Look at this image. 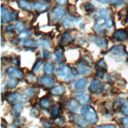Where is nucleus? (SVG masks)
Returning a JSON list of instances; mask_svg holds the SVG:
<instances>
[{
    "instance_id": "c756f323",
    "label": "nucleus",
    "mask_w": 128,
    "mask_h": 128,
    "mask_svg": "<svg viewBox=\"0 0 128 128\" xmlns=\"http://www.w3.org/2000/svg\"><path fill=\"white\" fill-rule=\"evenodd\" d=\"M6 85L9 88H14L18 86V82L16 81V79H14V78H10V79L7 81Z\"/></svg>"
},
{
    "instance_id": "2eb2a0df",
    "label": "nucleus",
    "mask_w": 128,
    "mask_h": 128,
    "mask_svg": "<svg viewBox=\"0 0 128 128\" xmlns=\"http://www.w3.org/2000/svg\"><path fill=\"white\" fill-rule=\"evenodd\" d=\"M70 71H71V69L69 66H63L60 68H58L57 71H56V74L58 77H66L68 76L69 74H70Z\"/></svg>"
},
{
    "instance_id": "9b49d317",
    "label": "nucleus",
    "mask_w": 128,
    "mask_h": 128,
    "mask_svg": "<svg viewBox=\"0 0 128 128\" xmlns=\"http://www.w3.org/2000/svg\"><path fill=\"white\" fill-rule=\"evenodd\" d=\"M90 40L94 42L96 45L101 49H106L108 47V41L105 38L98 37V36H92Z\"/></svg>"
},
{
    "instance_id": "09e8293b",
    "label": "nucleus",
    "mask_w": 128,
    "mask_h": 128,
    "mask_svg": "<svg viewBox=\"0 0 128 128\" xmlns=\"http://www.w3.org/2000/svg\"><path fill=\"white\" fill-rule=\"evenodd\" d=\"M68 0H56V2L60 5H66Z\"/></svg>"
},
{
    "instance_id": "f03ea898",
    "label": "nucleus",
    "mask_w": 128,
    "mask_h": 128,
    "mask_svg": "<svg viewBox=\"0 0 128 128\" xmlns=\"http://www.w3.org/2000/svg\"><path fill=\"white\" fill-rule=\"evenodd\" d=\"M109 54L112 55V56L114 57H118V58H120V57H124L127 56V53L126 52V49L124 48V46L121 45H116L114 47H112L110 51H109Z\"/></svg>"
},
{
    "instance_id": "a19ab883",
    "label": "nucleus",
    "mask_w": 128,
    "mask_h": 128,
    "mask_svg": "<svg viewBox=\"0 0 128 128\" xmlns=\"http://www.w3.org/2000/svg\"><path fill=\"white\" fill-rule=\"evenodd\" d=\"M42 56L44 58H45V60H48V58H50V53L48 50H45V49H44L42 50Z\"/></svg>"
},
{
    "instance_id": "1a4fd4ad",
    "label": "nucleus",
    "mask_w": 128,
    "mask_h": 128,
    "mask_svg": "<svg viewBox=\"0 0 128 128\" xmlns=\"http://www.w3.org/2000/svg\"><path fill=\"white\" fill-rule=\"evenodd\" d=\"M113 39L117 41H125L127 39V33L124 29H118L113 33Z\"/></svg>"
},
{
    "instance_id": "0eeeda50",
    "label": "nucleus",
    "mask_w": 128,
    "mask_h": 128,
    "mask_svg": "<svg viewBox=\"0 0 128 128\" xmlns=\"http://www.w3.org/2000/svg\"><path fill=\"white\" fill-rule=\"evenodd\" d=\"M108 18H104L102 16H100L96 18L95 24H94V30H96L98 32H100L103 31V28L104 26H106V22H107Z\"/></svg>"
},
{
    "instance_id": "72a5a7b5",
    "label": "nucleus",
    "mask_w": 128,
    "mask_h": 128,
    "mask_svg": "<svg viewBox=\"0 0 128 128\" xmlns=\"http://www.w3.org/2000/svg\"><path fill=\"white\" fill-rule=\"evenodd\" d=\"M42 63H43V61H42L41 60H38L36 62L35 65H34L33 67H32V71H33V72H36V71L39 70V69H40V67L41 66Z\"/></svg>"
},
{
    "instance_id": "dca6fc26",
    "label": "nucleus",
    "mask_w": 128,
    "mask_h": 128,
    "mask_svg": "<svg viewBox=\"0 0 128 128\" xmlns=\"http://www.w3.org/2000/svg\"><path fill=\"white\" fill-rule=\"evenodd\" d=\"M18 4L20 8L24 10H32L33 9L32 4L28 0H18Z\"/></svg>"
},
{
    "instance_id": "5fc2aeb1",
    "label": "nucleus",
    "mask_w": 128,
    "mask_h": 128,
    "mask_svg": "<svg viewBox=\"0 0 128 128\" xmlns=\"http://www.w3.org/2000/svg\"><path fill=\"white\" fill-rule=\"evenodd\" d=\"M98 1H99V2H100L101 4L105 5L108 3V1H109V0H98Z\"/></svg>"
},
{
    "instance_id": "2f4dec72",
    "label": "nucleus",
    "mask_w": 128,
    "mask_h": 128,
    "mask_svg": "<svg viewBox=\"0 0 128 128\" xmlns=\"http://www.w3.org/2000/svg\"><path fill=\"white\" fill-rule=\"evenodd\" d=\"M30 35H31L30 31H22L18 35V37L21 38V39H24V40H26V39H28L29 36H30Z\"/></svg>"
},
{
    "instance_id": "9d476101",
    "label": "nucleus",
    "mask_w": 128,
    "mask_h": 128,
    "mask_svg": "<svg viewBox=\"0 0 128 128\" xmlns=\"http://www.w3.org/2000/svg\"><path fill=\"white\" fill-rule=\"evenodd\" d=\"M75 95H76V98L78 101L83 105H86L90 100V96L88 94H87L86 92H81L76 93Z\"/></svg>"
},
{
    "instance_id": "bb28decb",
    "label": "nucleus",
    "mask_w": 128,
    "mask_h": 128,
    "mask_svg": "<svg viewBox=\"0 0 128 128\" xmlns=\"http://www.w3.org/2000/svg\"><path fill=\"white\" fill-rule=\"evenodd\" d=\"M81 7H82V9H84V10L86 12H91L93 10L95 9L94 6L90 3V2H84L81 5Z\"/></svg>"
},
{
    "instance_id": "4468645a",
    "label": "nucleus",
    "mask_w": 128,
    "mask_h": 128,
    "mask_svg": "<svg viewBox=\"0 0 128 128\" xmlns=\"http://www.w3.org/2000/svg\"><path fill=\"white\" fill-rule=\"evenodd\" d=\"M80 18H74V17H72L70 16V14H68L66 16V19L63 21V26H65L66 28H72L74 26V24L75 22H78L79 21Z\"/></svg>"
},
{
    "instance_id": "603ef678",
    "label": "nucleus",
    "mask_w": 128,
    "mask_h": 128,
    "mask_svg": "<svg viewBox=\"0 0 128 128\" xmlns=\"http://www.w3.org/2000/svg\"><path fill=\"white\" fill-rule=\"evenodd\" d=\"M43 126L44 127H45V128H49V127H51V124H49V122H43Z\"/></svg>"
},
{
    "instance_id": "a211bd4d",
    "label": "nucleus",
    "mask_w": 128,
    "mask_h": 128,
    "mask_svg": "<svg viewBox=\"0 0 128 128\" xmlns=\"http://www.w3.org/2000/svg\"><path fill=\"white\" fill-rule=\"evenodd\" d=\"M72 41H73V39H72V36H70V34L67 32H66L62 34L60 44H62V46H66V45H67V44H70Z\"/></svg>"
},
{
    "instance_id": "58836bf2",
    "label": "nucleus",
    "mask_w": 128,
    "mask_h": 128,
    "mask_svg": "<svg viewBox=\"0 0 128 128\" xmlns=\"http://www.w3.org/2000/svg\"><path fill=\"white\" fill-rule=\"evenodd\" d=\"M107 28H112L113 27V21L112 19L109 17L107 18V22H106V26Z\"/></svg>"
},
{
    "instance_id": "c85d7f7f",
    "label": "nucleus",
    "mask_w": 128,
    "mask_h": 128,
    "mask_svg": "<svg viewBox=\"0 0 128 128\" xmlns=\"http://www.w3.org/2000/svg\"><path fill=\"white\" fill-rule=\"evenodd\" d=\"M19 97V94L18 92H10L9 93L8 96H6L7 100L9 102H14L16 101Z\"/></svg>"
},
{
    "instance_id": "f3484780",
    "label": "nucleus",
    "mask_w": 128,
    "mask_h": 128,
    "mask_svg": "<svg viewBox=\"0 0 128 128\" xmlns=\"http://www.w3.org/2000/svg\"><path fill=\"white\" fill-rule=\"evenodd\" d=\"M87 82H88L87 78H81V79L78 80L75 82V84H74V88H75V90H85L86 86H87Z\"/></svg>"
},
{
    "instance_id": "3c124183",
    "label": "nucleus",
    "mask_w": 128,
    "mask_h": 128,
    "mask_svg": "<svg viewBox=\"0 0 128 128\" xmlns=\"http://www.w3.org/2000/svg\"><path fill=\"white\" fill-rule=\"evenodd\" d=\"M86 40H85V38H78V44H82L83 43H86Z\"/></svg>"
},
{
    "instance_id": "a878e982",
    "label": "nucleus",
    "mask_w": 128,
    "mask_h": 128,
    "mask_svg": "<svg viewBox=\"0 0 128 128\" xmlns=\"http://www.w3.org/2000/svg\"><path fill=\"white\" fill-rule=\"evenodd\" d=\"M44 70L45 72L47 74H49L51 75L54 73V66L52 63L50 62H47L45 63V65H44Z\"/></svg>"
},
{
    "instance_id": "f704fd0d",
    "label": "nucleus",
    "mask_w": 128,
    "mask_h": 128,
    "mask_svg": "<svg viewBox=\"0 0 128 128\" xmlns=\"http://www.w3.org/2000/svg\"><path fill=\"white\" fill-rule=\"evenodd\" d=\"M15 28L18 32H22V30L24 29V24L22 22H18L15 24Z\"/></svg>"
},
{
    "instance_id": "ea45409f",
    "label": "nucleus",
    "mask_w": 128,
    "mask_h": 128,
    "mask_svg": "<svg viewBox=\"0 0 128 128\" xmlns=\"http://www.w3.org/2000/svg\"><path fill=\"white\" fill-rule=\"evenodd\" d=\"M121 109H122V112H124V113L128 115V101L124 102V105H122Z\"/></svg>"
},
{
    "instance_id": "f8f14e48",
    "label": "nucleus",
    "mask_w": 128,
    "mask_h": 128,
    "mask_svg": "<svg viewBox=\"0 0 128 128\" xmlns=\"http://www.w3.org/2000/svg\"><path fill=\"white\" fill-rule=\"evenodd\" d=\"M66 107L70 111L73 112H77L79 111L80 108V103L74 99H70L67 102L66 104Z\"/></svg>"
},
{
    "instance_id": "7ed1b4c3",
    "label": "nucleus",
    "mask_w": 128,
    "mask_h": 128,
    "mask_svg": "<svg viewBox=\"0 0 128 128\" xmlns=\"http://www.w3.org/2000/svg\"><path fill=\"white\" fill-rule=\"evenodd\" d=\"M6 73L10 76V78H14V79H22L24 77L23 72L14 66L8 67L6 69Z\"/></svg>"
},
{
    "instance_id": "f257e3e1",
    "label": "nucleus",
    "mask_w": 128,
    "mask_h": 128,
    "mask_svg": "<svg viewBox=\"0 0 128 128\" xmlns=\"http://www.w3.org/2000/svg\"><path fill=\"white\" fill-rule=\"evenodd\" d=\"M82 115L85 118L86 121L90 125L96 124L98 121L97 114L95 111V109L91 106L85 105L82 108Z\"/></svg>"
},
{
    "instance_id": "393cba45",
    "label": "nucleus",
    "mask_w": 128,
    "mask_h": 128,
    "mask_svg": "<svg viewBox=\"0 0 128 128\" xmlns=\"http://www.w3.org/2000/svg\"><path fill=\"white\" fill-rule=\"evenodd\" d=\"M52 104V101L51 100L48 99V98H44V99L40 100V105L44 109H48Z\"/></svg>"
},
{
    "instance_id": "423d86ee",
    "label": "nucleus",
    "mask_w": 128,
    "mask_h": 128,
    "mask_svg": "<svg viewBox=\"0 0 128 128\" xmlns=\"http://www.w3.org/2000/svg\"><path fill=\"white\" fill-rule=\"evenodd\" d=\"M51 14L54 20L56 19V22H58L61 20L63 18V16L65 15V10L62 7H60V6L55 7L54 9H52Z\"/></svg>"
},
{
    "instance_id": "864d4df0",
    "label": "nucleus",
    "mask_w": 128,
    "mask_h": 128,
    "mask_svg": "<svg viewBox=\"0 0 128 128\" xmlns=\"http://www.w3.org/2000/svg\"><path fill=\"white\" fill-rule=\"evenodd\" d=\"M26 92H27V94L28 95V96H32V95H33V90H32V88H30V90H27L26 91Z\"/></svg>"
},
{
    "instance_id": "ddd939ff",
    "label": "nucleus",
    "mask_w": 128,
    "mask_h": 128,
    "mask_svg": "<svg viewBox=\"0 0 128 128\" xmlns=\"http://www.w3.org/2000/svg\"><path fill=\"white\" fill-rule=\"evenodd\" d=\"M1 19L2 24H6L10 20V13L9 12L8 9L5 6H1Z\"/></svg>"
},
{
    "instance_id": "6e6552de",
    "label": "nucleus",
    "mask_w": 128,
    "mask_h": 128,
    "mask_svg": "<svg viewBox=\"0 0 128 128\" xmlns=\"http://www.w3.org/2000/svg\"><path fill=\"white\" fill-rule=\"evenodd\" d=\"M78 71L82 75H88L91 72V68L88 64L85 62H80L77 65Z\"/></svg>"
},
{
    "instance_id": "79ce46f5",
    "label": "nucleus",
    "mask_w": 128,
    "mask_h": 128,
    "mask_svg": "<svg viewBox=\"0 0 128 128\" xmlns=\"http://www.w3.org/2000/svg\"><path fill=\"white\" fill-rule=\"evenodd\" d=\"M96 77L99 78L100 79H102V78L104 77V71L102 70H98L96 74Z\"/></svg>"
},
{
    "instance_id": "e433bc0d",
    "label": "nucleus",
    "mask_w": 128,
    "mask_h": 128,
    "mask_svg": "<svg viewBox=\"0 0 128 128\" xmlns=\"http://www.w3.org/2000/svg\"><path fill=\"white\" fill-rule=\"evenodd\" d=\"M109 2L114 6H121L124 3V0H109Z\"/></svg>"
},
{
    "instance_id": "49530a36",
    "label": "nucleus",
    "mask_w": 128,
    "mask_h": 128,
    "mask_svg": "<svg viewBox=\"0 0 128 128\" xmlns=\"http://www.w3.org/2000/svg\"><path fill=\"white\" fill-rule=\"evenodd\" d=\"M55 122L56 124L61 126V125L64 124V122H64V120L62 119V118H58V119H56L55 120Z\"/></svg>"
},
{
    "instance_id": "c9c22d12",
    "label": "nucleus",
    "mask_w": 128,
    "mask_h": 128,
    "mask_svg": "<svg viewBox=\"0 0 128 128\" xmlns=\"http://www.w3.org/2000/svg\"><path fill=\"white\" fill-rule=\"evenodd\" d=\"M96 66H97V67L100 68V70H102V69L104 70V69L106 68V63H105L104 60L102 58V60H100L99 62H97V65Z\"/></svg>"
},
{
    "instance_id": "473e14b6",
    "label": "nucleus",
    "mask_w": 128,
    "mask_h": 128,
    "mask_svg": "<svg viewBox=\"0 0 128 128\" xmlns=\"http://www.w3.org/2000/svg\"><path fill=\"white\" fill-rule=\"evenodd\" d=\"M100 16H102L104 18H109V10L108 9H100L99 10Z\"/></svg>"
},
{
    "instance_id": "412c9836",
    "label": "nucleus",
    "mask_w": 128,
    "mask_h": 128,
    "mask_svg": "<svg viewBox=\"0 0 128 128\" xmlns=\"http://www.w3.org/2000/svg\"><path fill=\"white\" fill-rule=\"evenodd\" d=\"M23 108V104L22 103H16L12 107V114L14 116H18L21 113Z\"/></svg>"
},
{
    "instance_id": "6ab92c4d",
    "label": "nucleus",
    "mask_w": 128,
    "mask_h": 128,
    "mask_svg": "<svg viewBox=\"0 0 128 128\" xmlns=\"http://www.w3.org/2000/svg\"><path fill=\"white\" fill-rule=\"evenodd\" d=\"M40 83L46 87H51L55 84V80L51 77H42L40 79Z\"/></svg>"
},
{
    "instance_id": "c03bdc74",
    "label": "nucleus",
    "mask_w": 128,
    "mask_h": 128,
    "mask_svg": "<svg viewBox=\"0 0 128 128\" xmlns=\"http://www.w3.org/2000/svg\"><path fill=\"white\" fill-rule=\"evenodd\" d=\"M28 81L29 82H36V77L34 74H28Z\"/></svg>"
},
{
    "instance_id": "37998d69",
    "label": "nucleus",
    "mask_w": 128,
    "mask_h": 128,
    "mask_svg": "<svg viewBox=\"0 0 128 128\" xmlns=\"http://www.w3.org/2000/svg\"><path fill=\"white\" fill-rule=\"evenodd\" d=\"M18 18V12L16 10H14L10 13V20L11 21H16Z\"/></svg>"
},
{
    "instance_id": "aec40b11",
    "label": "nucleus",
    "mask_w": 128,
    "mask_h": 128,
    "mask_svg": "<svg viewBox=\"0 0 128 128\" xmlns=\"http://www.w3.org/2000/svg\"><path fill=\"white\" fill-rule=\"evenodd\" d=\"M54 56H55L56 61L57 62H62L64 61V54H63V51L62 49L58 48L57 50H56L54 52Z\"/></svg>"
},
{
    "instance_id": "39448f33",
    "label": "nucleus",
    "mask_w": 128,
    "mask_h": 128,
    "mask_svg": "<svg viewBox=\"0 0 128 128\" xmlns=\"http://www.w3.org/2000/svg\"><path fill=\"white\" fill-rule=\"evenodd\" d=\"M33 8L37 11H44L48 10L51 6V3L47 2L46 0H37L36 2L32 3Z\"/></svg>"
},
{
    "instance_id": "a18cd8bd",
    "label": "nucleus",
    "mask_w": 128,
    "mask_h": 128,
    "mask_svg": "<svg viewBox=\"0 0 128 128\" xmlns=\"http://www.w3.org/2000/svg\"><path fill=\"white\" fill-rule=\"evenodd\" d=\"M124 128H128V117H124L122 120Z\"/></svg>"
},
{
    "instance_id": "b1692460",
    "label": "nucleus",
    "mask_w": 128,
    "mask_h": 128,
    "mask_svg": "<svg viewBox=\"0 0 128 128\" xmlns=\"http://www.w3.org/2000/svg\"><path fill=\"white\" fill-rule=\"evenodd\" d=\"M64 92H65V88L63 87V86H57L51 90V92L54 95H62Z\"/></svg>"
},
{
    "instance_id": "20e7f679",
    "label": "nucleus",
    "mask_w": 128,
    "mask_h": 128,
    "mask_svg": "<svg viewBox=\"0 0 128 128\" xmlns=\"http://www.w3.org/2000/svg\"><path fill=\"white\" fill-rule=\"evenodd\" d=\"M104 84L98 79H93L90 86V90L93 93H100L104 90Z\"/></svg>"
},
{
    "instance_id": "5701e85b",
    "label": "nucleus",
    "mask_w": 128,
    "mask_h": 128,
    "mask_svg": "<svg viewBox=\"0 0 128 128\" xmlns=\"http://www.w3.org/2000/svg\"><path fill=\"white\" fill-rule=\"evenodd\" d=\"M22 44L26 47H29V48H37L39 46L38 42H36L35 40H30V39H26L22 41Z\"/></svg>"
},
{
    "instance_id": "de8ad7c7",
    "label": "nucleus",
    "mask_w": 128,
    "mask_h": 128,
    "mask_svg": "<svg viewBox=\"0 0 128 128\" xmlns=\"http://www.w3.org/2000/svg\"><path fill=\"white\" fill-rule=\"evenodd\" d=\"M95 128H116L114 125H112V124H106V125H101L99 126H96Z\"/></svg>"
},
{
    "instance_id": "8fccbe9b",
    "label": "nucleus",
    "mask_w": 128,
    "mask_h": 128,
    "mask_svg": "<svg viewBox=\"0 0 128 128\" xmlns=\"http://www.w3.org/2000/svg\"><path fill=\"white\" fill-rule=\"evenodd\" d=\"M14 26L13 24H10V26H6V32H13L14 31Z\"/></svg>"
},
{
    "instance_id": "cd10ccee",
    "label": "nucleus",
    "mask_w": 128,
    "mask_h": 128,
    "mask_svg": "<svg viewBox=\"0 0 128 128\" xmlns=\"http://www.w3.org/2000/svg\"><path fill=\"white\" fill-rule=\"evenodd\" d=\"M38 44L40 46H43L44 48H46L48 49H51L52 48V46H51V43L48 40H46V39H40V40H38Z\"/></svg>"
},
{
    "instance_id": "4c0bfd02",
    "label": "nucleus",
    "mask_w": 128,
    "mask_h": 128,
    "mask_svg": "<svg viewBox=\"0 0 128 128\" xmlns=\"http://www.w3.org/2000/svg\"><path fill=\"white\" fill-rule=\"evenodd\" d=\"M30 115L33 117H37L39 115H40V112H39V110L36 108H33L30 111Z\"/></svg>"
},
{
    "instance_id": "4be33fe9",
    "label": "nucleus",
    "mask_w": 128,
    "mask_h": 128,
    "mask_svg": "<svg viewBox=\"0 0 128 128\" xmlns=\"http://www.w3.org/2000/svg\"><path fill=\"white\" fill-rule=\"evenodd\" d=\"M74 121L81 127H85L86 126V121L85 120V118L82 116L74 115Z\"/></svg>"
},
{
    "instance_id": "7c9ffc66",
    "label": "nucleus",
    "mask_w": 128,
    "mask_h": 128,
    "mask_svg": "<svg viewBox=\"0 0 128 128\" xmlns=\"http://www.w3.org/2000/svg\"><path fill=\"white\" fill-rule=\"evenodd\" d=\"M60 106H58V105H56L55 107H53V108L51 111V116H54V117L57 116L58 114H60Z\"/></svg>"
}]
</instances>
